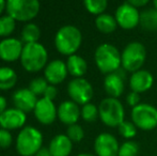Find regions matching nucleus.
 I'll list each match as a JSON object with an SVG mask.
<instances>
[{
    "label": "nucleus",
    "mask_w": 157,
    "mask_h": 156,
    "mask_svg": "<svg viewBox=\"0 0 157 156\" xmlns=\"http://www.w3.org/2000/svg\"><path fill=\"white\" fill-rule=\"evenodd\" d=\"M94 61L97 69L103 74H111L122 67L121 51L110 43H103L97 46L94 52Z\"/></svg>",
    "instance_id": "1"
},
{
    "label": "nucleus",
    "mask_w": 157,
    "mask_h": 156,
    "mask_svg": "<svg viewBox=\"0 0 157 156\" xmlns=\"http://www.w3.org/2000/svg\"><path fill=\"white\" fill-rule=\"evenodd\" d=\"M82 42V34L77 27L66 25L57 31L55 36V45L58 51L64 56L75 55Z\"/></svg>",
    "instance_id": "2"
},
{
    "label": "nucleus",
    "mask_w": 157,
    "mask_h": 156,
    "mask_svg": "<svg viewBox=\"0 0 157 156\" xmlns=\"http://www.w3.org/2000/svg\"><path fill=\"white\" fill-rule=\"evenodd\" d=\"M48 54L46 48L41 43H29L24 45L21 56V62L23 67L28 72L35 73L46 67Z\"/></svg>",
    "instance_id": "3"
},
{
    "label": "nucleus",
    "mask_w": 157,
    "mask_h": 156,
    "mask_svg": "<svg viewBox=\"0 0 157 156\" xmlns=\"http://www.w3.org/2000/svg\"><path fill=\"white\" fill-rule=\"evenodd\" d=\"M43 135L32 126L24 127L16 139V150L21 156H35L42 149Z\"/></svg>",
    "instance_id": "4"
},
{
    "label": "nucleus",
    "mask_w": 157,
    "mask_h": 156,
    "mask_svg": "<svg viewBox=\"0 0 157 156\" xmlns=\"http://www.w3.org/2000/svg\"><path fill=\"white\" fill-rule=\"evenodd\" d=\"M99 119L109 127H118L122 122L125 121L124 106L119 98L105 97L101 100L98 106Z\"/></svg>",
    "instance_id": "5"
},
{
    "label": "nucleus",
    "mask_w": 157,
    "mask_h": 156,
    "mask_svg": "<svg viewBox=\"0 0 157 156\" xmlns=\"http://www.w3.org/2000/svg\"><path fill=\"white\" fill-rule=\"evenodd\" d=\"M122 69L127 73H135L141 70L147 59V48L142 43L134 41L128 43L121 52Z\"/></svg>",
    "instance_id": "6"
},
{
    "label": "nucleus",
    "mask_w": 157,
    "mask_h": 156,
    "mask_svg": "<svg viewBox=\"0 0 157 156\" xmlns=\"http://www.w3.org/2000/svg\"><path fill=\"white\" fill-rule=\"evenodd\" d=\"M6 12L15 21H29L34 18L40 11L37 0H9Z\"/></svg>",
    "instance_id": "7"
},
{
    "label": "nucleus",
    "mask_w": 157,
    "mask_h": 156,
    "mask_svg": "<svg viewBox=\"0 0 157 156\" xmlns=\"http://www.w3.org/2000/svg\"><path fill=\"white\" fill-rule=\"evenodd\" d=\"M132 122L141 131H153L157 127V108L147 103H140L130 112Z\"/></svg>",
    "instance_id": "8"
},
{
    "label": "nucleus",
    "mask_w": 157,
    "mask_h": 156,
    "mask_svg": "<svg viewBox=\"0 0 157 156\" xmlns=\"http://www.w3.org/2000/svg\"><path fill=\"white\" fill-rule=\"evenodd\" d=\"M67 93L71 101L77 105H86L93 97V87L85 78H74L67 85Z\"/></svg>",
    "instance_id": "9"
},
{
    "label": "nucleus",
    "mask_w": 157,
    "mask_h": 156,
    "mask_svg": "<svg viewBox=\"0 0 157 156\" xmlns=\"http://www.w3.org/2000/svg\"><path fill=\"white\" fill-rule=\"evenodd\" d=\"M114 17L119 27L125 30L134 29L140 24V12L138 9L128 3V1L123 2L118 6Z\"/></svg>",
    "instance_id": "10"
},
{
    "label": "nucleus",
    "mask_w": 157,
    "mask_h": 156,
    "mask_svg": "<svg viewBox=\"0 0 157 156\" xmlns=\"http://www.w3.org/2000/svg\"><path fill=\"white\" fill-rule=\"evenodd\" d=\"M126 73L127 72L121 67L117 72L106 75L104 79V89L109 97L119 98L123 94L125 89Z\"/></svg>",
    "instance_id": "11"
},
{
    "label": "nucleus",
    "mask_w": 157,
    "mask_h": 156,
    "mask_svg": "<svg viewBox=\"0 0 157 156\" xmlns=\"http://www.w3.org/2000/svg\"><path fill=\"white\" fill-rule=\"evenodd\" d=\"M120 143L110 133H101L95 138L94 151L96 156H118Z\"/></svg>",
    "instance_id": "12"
},
{
    "label": "nucleus",
    "mask_w": 157,
    "mask_h": 156,
    "mask_svg": "<svg viewBox=\"0 0 157 156\" xmlns=\"http://www.w3.org/2000/svg\"><path fill=\"white\" fill-rule=\"evenodd\" d=\"M34 116L40 123L44 125H49L55 122L58 117V109L54 102L47 98L43 97L37 101L34 108Z\"/></svg>",
    "instance_id": "13"
},
{
    "label": "nucleus",
    "mask_w": 157,
    "mask_h": 156,
    "mask_svg": "<svg viewBox=\"0 0 157 156\" xmlns=\"http://www.w3.org/2000/svg\"><path fill=\"white\" fill-rule=\"evenodd\" d=\"M24 44L21 40L6 38L0 42V59L6 62H13L21 59Z\"/></svg>",
    "instance_id": "14"
},
{
    "label": "nucleus",
    "mask_w": 157,
    "mask_h": 156,
    "mask_svg": "<svg viewBox=\"0 0 157 156\" xmlns=\"http://www.w3.org/2000/svg\"><path fill=\"white\" fill-rule=\"evenodd\" d=\"M154 83V76L147 70H139L130 75L129 88L130 91L136 93H143L149 91Z\"/></svg>",
    "instance_id": "15"
},
{
    "label": "nucleus",
    "mask_w": 157,
    "mask_h": 156,
    "mask_svg": "<svg viewBox=\"0 0 157 156\" xmlns=\"http://www.w3.org/2000/svg\"><path fill=\"white\" fill-rule=\"evenodd\" d=\"M68 74L66 63L62 60H52L46 65L44 76L45 79L48 81V83L55 86L61 83L66 78Z\"/></svg>",
    "instance_id": "16"
},
{
    "label": "nucleus",
    "mask_w": 157,
    "mask_h": 156,
    "mask_svg": "<svg viewBox=\"0 0 157 156\" xmlns=\"http://www.w3.org/2000/svg\"><path fill=\"white\" fill-rule=\"evenodd\" d=\"M12 101L15 105V108L27 113L34 110L35 105L39 100L36 98V95L30 91L29 88H27L15 91L12 95Z\"/></svg>",
    "instance_id": "17"
},
{
    "label": "nucleus",
    "mask_w": 157,
    "mask_h": 156,
    "mask_svg": "<svg viewBox=\"0 0 157 156\" xmlns=\"http://www.w3.org/2000/svg\"><path fill=\"white\" fill-rule=\"evenodd\" d=\"M26 123V113L17 108L6 109L0 116V126L6 131L21 128Z\"/></svg>",
    "instance_id": "18"
},
{
    "label": "nucleus",
    "mask_w": 157,
    "mask_h": 156,
    "mask_svg": "<svg viewBox=\"0 0 157 156\" xmlns=\"http://www.w3.org/2000/svg\"><path fill=\"white\" fill-rule=\"evenodd\" d=\"M79 106L73 101H64L58 107V118L62 123L66 125L77 124V121L80 118Z\"/></svg>",
    "instance_id": "19"
},
{
    "label": "nucleus",
    "mask_w": 157,
    "mask_h": 156,
    "mask_svg": "<svg viewBox=\"0 0 157 156\" xmlns=\"http://www.w3.org/2000/svg\"><path fill=\"white\" fill-rule=\"evenodd\" d=\"M48 149L52 156H68L73 150V142L66 135L59 134L52 139Z\"/></svg>",
    "instance_id": "20"
},
{
    "label": "nucleus",
    "mask_w": 157,
    "mask_h": 156,
    "mask_svg": "<svg viewBox=\"0 0 157 156\" xmlns=\"http://www.w3.org/2000/svg\"><path fill=\"white\" fill-rule=\"evenodd\" d=\"M66 67L67 71L73 77L81 78L88 71V63L81 56L78 55H72L68 57L66 61Z\"/></svg>",
    "instance_id": "21"
},
{
    "label": "nucleus",
    "mask_w": 157,
    "mask_h": 156,
    "mask_svg": "<svg viewBox=\"0 0 157 156\" xmlns=\"http://www.w3.org/2000/svg\"><path fill=\"white\" fill-rule=\"evenodd\" d=\"M95 26H96L97 30L99 32L105 34L112 33L119 27L118 23L116 21V17L111 14H108V13H104V14L96 16Z\"/></svg>",
    "instance_id": "22"
},
{
    "label": "nucleus",
    "mask_w": 157,
    "mask_h": 156,
    "mask_svg": "<svg viewBox=\"0 0 157 156\" xmlns=\"http://www.w3.org/2000/svg\"><path fill=\"white\" fill-rule=\"evenodd\" d=\"M139 25L147 31L157 30V11L154 8L144 10L140 13V24Z\"/></svg>",
    "instance_id": "23"
},
{
    "label": "nucleus",
    "mask_w": 157,
    "mask_h": 156,
    "mask_svg": "<svg viewBox=\"0 0 157 156\" xmlns=\"http://www.w3.org/2000/svg\"><path fill=\"white\" fill-rule=\"evenodd\" d=\"M17 81V75L11 67H0V90L12 89Z\"/></svg>",
    "instance_id": "24"
},
{
    "label": "nucleus",
    "mask_w": 157,
    "mask_h": 156,
    "mask_svg": "<svg viewBox=\"0 0 157 156\" xmlns=\"http://www.w3.org/2000/svg\"><path fill=\"white\" fill-rule=\"evenodd\" d=\"M41 38V30L35 24H27L21 30V42L25 44L36 43Z\"/></svg>",
    "instance_id": "25"
},
{
    "label": "nucleus",
    "mask_w": 157,
    "mask_h": 156,
    "mask_svg": "<svg viewBox=\"0 0 157 156\" xmlns=\"http://www.w3.org/2000/svg\"><path fill=\"white\" fill-rule=\"evenodd\" d=\"M83 6L89 13L98 16L105 13L108 6V1L107 0H86L83 2Z\"/></svg>",
    "instance_id": "26"
},
{
    "label": "nucleus",
    "mask_w": 157,
    "mask_h": 156,
    "mask_svg": "<svg viewBox=\"0 0 157 156\" xmlns=\"http://www.w3.org/2000/svg\"><path fill=\"white\" fill-rule=\"evenodd\" d=\"M80 116L86 122H94L97 118H99L98 107L92 103H88L80 109Z\"/></svg>",
    "instance_id": "27"
},
{
    "label": "nucleus",
    "mask_w": 157,
    "mask_h": 156,
    "mask_svg": "<svg viewBox=\"0 0 157 156\" xmlns=\"http://www.w3.org/2000/svg\"><path fill=\"white\" fill-rule=\"evenodd\" d=\"M15 30V21L9 15L0 17V36L8 38L14 32Z\"/></svg>",
    "instance_id": "28"
},
{
    "label": "nucleus",
    "mask_w": 157,
    "mask_h": 156,
    "mask_svg": "<svg viewBox=\"0 0 157 156\" xmlns=\"http://www.w3.org/2000/svg\"><path fill=\"white\" fill-rule=\"evenodd\" d=\"M137 129H138L137 126L132 121H126V120L118 126L119 134L127 140H132L134 137H136Z\"/></svg>",
    "instance_id": "29"
},
{
    "label": "nucleus",
    "mask_w": 157,
    "mask_h": 156,
    "mask_svg": "<svg viewBox=\"0 0 157 156\" xmlns=\"http://www.w3.org/2000/svg\"><path fill=\"white\" fill-rule=\"evenodd\" d=\"M139 153V144L134 140H126L120 144L118 156H137Z\"/></svg>",
    "instance_id": "30"
},
{
    "label": "nucleus",
    "mask_w": 157,
    "mask_h": 156,
    "mask_svg": "<svg viewBox=\"0 0 157 156\" xmlns=\"http://www.w3.org/2000/svg\"><path fill=\"white\" fill-rule=\"evenodd\" d=\"M48 86H49L48 85V81L46 80L45 78L36 77L30 81L29 90L32 92V93H34L35 95H41V94L44 95V92H45V90L47 89Z\"/></svg>",
    "instance_id": "31"
},
{
    "label": "nucleus",
    "mask_w": 157,
    "mask_h": 156,
    "mask_svg": "<svg viewBox=\"0 0 157 156\" xmlns=\"http://www.w3.org/2000/svg\"><path fill=\"white\" fill-rule=\"evenodd\" d=\"M66 136L72 142H80L85 137V131L79 124H73L67 127Z\"/></svg>",
    "instance_id": "32"
},
{
    "label": "nucleus",
    "mask_w": 157,
    "mask_h": 156,
    "mask_svg": "<svg viewBox=\"0 0 157 156\" xmlns=\"http://www.w3.org/2000/svg\"><path fill=\"white\" fill-rule=\"evenodd\" d=\"M12 142H13V138L10 131H6V129L3 128L0 129V148L1 149L10 148Z\"/></svg>",
    "instance_id": "33"
},
{
    "label": "nucleus",
    "mask_w": 157,
    "mask_h": 156,
    "mask_svg": "<svg viewBox=\"0 0 157 156\" xmlns=\"http://www.w3.org/2000/svg\"><path fill=\"white\" fill-rule=\"evenodd\" d=\"M126 103H127L128 106L130 107H136L140 104V94L136 93L134 91H130L129 93L126 95Z\"/></svg>",
    "instance_id": "34"
},
{
    "label": "nucleus",
    "mask_w": 157,
    "mask_h": 156,
    "mask_svg": "<svg viewBox=\"0 0 157 156\" xmlns=\"http://www.w3.org/2000/svg\"><path fill=\"white\" fill-rule=\"evenodd\" d=\"M57 94H58V90H57V88L52 85H49L47 87V89L45 90V92H44L43 96L45 98H47V100L54 101L55 98H56Z\"/></svg>",
    "instance_id": "35"
},
{
    "label": "nucleus",
    "mask_w": 157,
    "mask_h": 156,
    "mask_svg": "<svg viewBox=\"0 0 157 156\" xmlns=\"http://www.w3.org/2000/svg\"><path fill=\"white\" fill-rule=\"evenodd\" d=\"M128 3H130L132 6H135V8L139 10V9L147 6V4L149 3V1H147V0H129Z\"/></svg>",
    "instance_id": "36"
},
{
    "label": "nucleus",
    "mask_w": 157,
    "mask_h": 156,
    "mask_svg": "<svg viewBox=\"0 0 157 156\" xmlns=\"http://www.w3.org/2000/svg\"><path fill=\"white\" fill-rule=\"evenodd\" d=\"M6 110V97L0 95V116Z\"/></svg>",
    "instance_id": "37"
},
{
    "label": "nucleus",
    "mask_w": 157,
    "mask_h": 156,
    "mask_svg": "<svg viewBox=\"0 0 157 156\" xmlns=\"http://www.w3.org/2000/svg\"><path fill=\"white\" fill-rule=\"evenodd\" d=\"M35 156H52V153H50L49 149L47 148H42L39 152L35 154Z\"/></svg>",
    "instance_id": "38"
},
{
    "label": "nucleus",
    "mask_w": 157,
    "mask_h": 156,
    "mask_svg": "<svg viewBox=\"0 0 157 156\" xmlns=\"http://www.w3.org/2000/svg\"><path fill=\"white\" fill-rule=\"evenodd\" d=\"M6 8V2L3 1V0H0V14L3 12V10Z\"/></svg>",
    "instance_id": "39"
},
{
    "label": "nucleus",
    "mask_w": 157,
    "mask_h": 156,
    "mask_svg": "<svg viewBox=\"0 0 157 156\" xmlns=\"http://www.w3.org/2000/svg\"><path fill=\"white\" fill-rule=\"evenodd\" d=\"M77 156H96L94 154H90V153H81V154H78Z\"/></svg>",
    "instance_id": "40"
},
{
    "label": "nucleus",
    "mask_w": 157,
    "mask_h": 156,
    "mask_svg": "<svg viewBox=\"0 0 157 156\" xmlns=\"http://www.w3.org/2000/svg\"><path fill=\"white\" fill-rule=\"evenodd\" d=\"M153 8L157 11V0H154L153 1Z\"/></svg>",
    "instance_id": "41"
}]
</instances>
